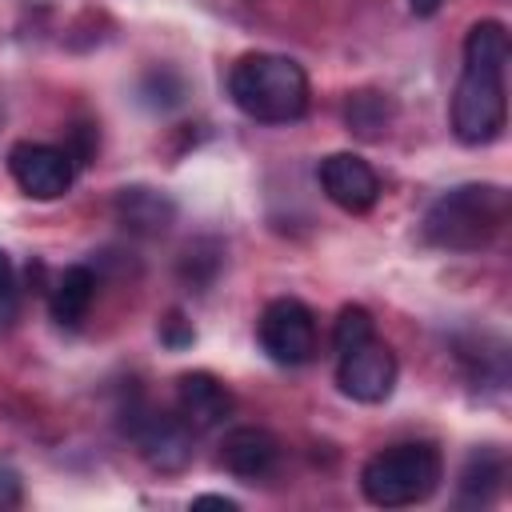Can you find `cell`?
<instances>
[{
  "label": "cell",
  "mask_w": 512,
  "mask_h": 512,
  "mask_svg": "<svg viewBox=\"0 0 512 512\" xmlns=\"http://www.w3.org/2000/svg\"><path fill=\"white\" fill-rule=\"evenodd\" d=\"M508 28L500 20H476L464 36V68L452 92V132L460 144H492L508 120Z\"/></svg>",
  "instance_id": "obj_1"
},
{
  "label": "cell",
  "mask_w": 512,
  "mask_h": 512,
  "mask_svg": "<svg viewBox=\"0 0 512 512\" xmlns=\"http://www.w3.org/2000/svg\"><path fill=\"white\" fill-rule=\"evenodd\" d=\"M232 104L260 124H288L308 112V72L280 52H248L228 72Z\"/></svg>",
  "instance_id": "obj_2"
},
{
  "label": "cell",
  "mask_w": 512,
  "mask_h": 512,
  "mask_svg": "<svg viewBox=\"0 0 512 512\" xmlns=\"http://www.w3.org/2000/svg\"><path fill=\"white\" fill-rule=\"evenodd\" d=\"M512 200L500 184H456L424 212V240L448 252H476L508 224Z\"/></svg>",
  "instance_id": "obj_3"
},
{
  "label": "cell",
  "mask_w": 512,
  "mask_h": 512,
  "mask_svg": "<svg viewBox=\"0 0 512 512\" xmlns=\"http://www.w3.org/2000/svg\"><path fill=\"white\" fill-rule=\"evenodd\" d=\"M444 480V460L440 448L428 440H408L380 448L364 468H360V488L368 504L376 508H408L428 500Z\"/></svg>",
  "instance_id": "obj_4"
},
{
  "label": "cell",
  "mask_w": 512,
  "mask_h": 512,
  "mask_svg": "<svg viewBox=\"0 0 512 512\" xmlns=\"http://www.w3.org/2000/svg\"><path fill=\"white\" fill-rule=\"evenodd\" d=\"M256 336H260V348L276 360V364H308L320 348L316 340V316L308 304L292 300V296H280V300H268L264 312H260V324H256Z\"/></svg>",
  "instance_id": "obj_5"
},
{
  "label": "cell",
  "mask_w": 512,
  "mask_h": 512,
  "mask_svg": "<svg viewBox=\"0 0 512 512\" xmlns=\"http://www.w3.org/2000/svg\"><path fill=\"white\" fill-rule=\"evenodd\" d=\"M128 420H124V432L132 436V444L140 448V456L152 464V468H160V472H180L188 460H192V428L180 420V416H172V412H156V408H148V404H128V412H124Z\"/></svg>",
  "instance_id": "obj_6"
},
{
  "label": "cell",
  "mask_w": 512,
  "mask_h": 512,
  "mask_svg": "<svg viewBox=\"0 0 512 512\" xmlns=\"http://www.w3.org/2000/svg\"><path fill=\"white\" fill-rule=\"evenodd\" d=\"M8 172L16 180V188L32 200H56L72 188L76 180V160L56 148V144H36V140H20L8 152Z\"/></svg>",
  "instance_id": "obj_7"
},
{
  "label": "cell",
  "mask_w": 512,
  "mask_h": 512,
  "mask_svg": "<svg viewBox=\"0 0 512 512\" xmlns=\"http://www.w3.org/2000/svg\"><path fill=\"white\" fill-rule=\"evenodd\" d=\"M396 352L384 340H364L352 352L340 356L336 364V384L344 396H352L356 404H384L396 388Z\"/></svg>",
  "instance_id": "obj_8"
},
{
  "label": "cell",
  "mask_w": 512,
  "mask_h": 512,
  "mask_svg": "<svg viewBox=\"0 0 512 512\" xmlns=\"http://www.w3.org/2000/svg\"><path fill=\"white\" fill-rule=\"evenodd\" d=\"M320 188L344 212H368L380 200L376 168L356 152H332L320 160Z\"/></svg>",
  "instance_id": "obj_9"
},
{
  "label": "cell",
  "mask_w": 512,
  "mask_h": 512,
  "mask_svg": "<svg viewBox=\"0 0 512 512\" xmlns=\"http://www.w3.org/2000/svg\"><path fill=\"white\" fill-rule=\"evenodd\" d=\"M176 416L192 432H212L232 416V392L212 372H184L176 380Z\"/></svg>",
  "instance_id": "obj_10"
},
{
  "label": "cell",
  "mask_w": 512,
  "mask_h": 512,
  "mask_svg": "<svg viewBox=\"0 0 512 512\" xmlns=\"http://www.w3.org/2000/svg\"><path fill=\"white\" fill-rule=\"evenodd\" d=\"M220 464L232 476L256 484V480H264V476L276 472V464H280V440L268 428H256V424L232 428L224 436V444H220Z\"/></svg>",
  "instance_id": "obj_11"
},
{
  "label": "cell",
  "mask_w": 512,
  "mask_h": 512,
  "mask_svg": "<svg viewBox=\"0 0 512 512\" xmlns=\"http://www.w3.org/2000/svg\"><path fill=\"white\" fill-rule=\"evenodd\" d=\"M112 208H116L120 228H128L132 236H164L172 228V220H176V204L164 192L144 188V184L120 188Z\"/></svg>",
  "instance_id": "obj_12"
},
{
  "label": "cell",
  "mask_w": 512,
  "mask_h": 512,
  "mask_svg": "<svg viewBox=\"0 0 512 512\" xmlns=\"http://www.w3.org/2000/svg\"><path fill=\"white\" fill-rule=\"evenodd\" d=\"M96 272L88 264H68L56 284H52V296H48V308H52V320L60 328H80V320L88 316L92 300H96Z\"/></svg>",
  "instance_id": "obj_13"
},
{
  "label": "cell",
  "mask_w": 512,
  "mask_h": 512,
  "mask_svg": "<svg viewBox=\"0 0 512 512\" xmlns=\"http://www.w3.org/2000/svg\"><path fill=\"white\" fill-rule=\"evenodd\" d=\"M504 484V456L496 448H476L464 460L460 472V500L464 504H488Z\"/></svg>",
  "instance_id": "obj_14"
},
{
  "label": "cell",
  "mask_w": 512,
  "mask_h": 512,
  "mask_svg": "<svg viewBox=\"0 0 512 512\" xmlns=\"http://www.w3.org/2000/svg\"><path fill=\"white\" fill-rule=\"evenodd\" d=\"M344 120H348V132H356L364 140H380L388 132L392 104L380 92H352L348 96V108H344Z\"/></svg>",
  "instance_id": "obj_15"
},
{
  "label": "cell",
  "mask_w": 512,
  "mask_h": 512,
  "mask_svg": "<svg viewBox=\"0 0 512 512\" xmlns=\"http://www.w3.org/2000/svg\"><path fill=\"white\" fill-rule=\"evenodd\" d=\"M372 336H376L372 312H368L364 304H344L340 316H336V324H332V348H336V356L352 352L356 344H364V340H372Z\"/></svg>",
  "instance_id": "obj_16"
},
{
  "label": "cell",
  "mask_w": 512,
  "mask_h": 512,
  "mask_svg": "<svg viewBox=\"0 0 512 512\" xmlns=\"http://www.w3.org/2000/svg\"><path fill=\"white\" fill-rule=\"evenodd\" d=\"M20 312V288H16V268L12 256L0 248V328H12Z\"/></svg>",
  "instance_id": "obj_17"
},
{
  "label": "cell",
  "mask_w": 512,
  "mask_h": 512,
  "mask_svg": "<svg viewBox=\"0 0 512 512\" xmlns=\"http://www.w3.org/2000/svg\"><path fill=\"white\" fill-rule=\"evenodd\" d=\"M24 500V488H20V472L0 464V508H16Z\"/></svg>",
  "instance_id": "obj_18"
},
{
  "label": "cell",
  "mask_w": 512,
  "mask_h": 512,
  "mask_svg": "<svg viewBox=\"0 0 512 512\" xmlns=\"http://www.w3.org/2000/svg\"><path fill=\"white\" fill-rule=\"evenodd\" d=\"M192 504H196V508H204V504H216V508H224V512H236V508H240V504H236V500H228V496H196Z\"/></svg>",
  "instance_id": "obj_19"
},
{
  "label": "cell",
  "mask_w": 512,
  "mask_h": 512,
  "mask_svg": "<svg viewBox=\"0 0 512 512\" xmlns=\"http://www.w3.org/2000/svg\"><path fill=\"white\" fill-rule=\"evenodd\" d=\"M408 8H412L416 16H432V12L440 8V0H408Z\"/></svg>",
  "instance_id": "obj_20"
}]
</instances>
